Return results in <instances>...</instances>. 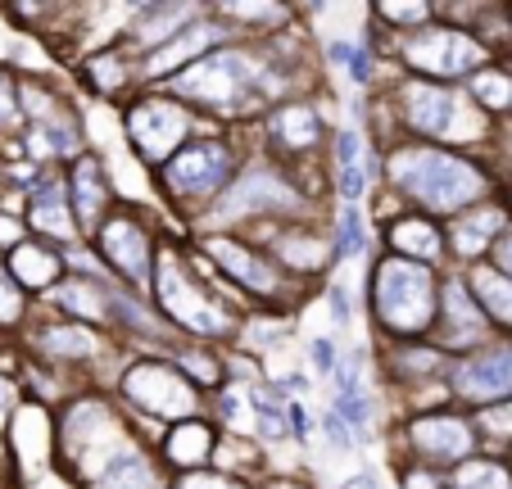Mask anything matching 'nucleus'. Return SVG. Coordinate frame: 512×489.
Listing matches in <instances>:
<instances>
[{
  "mask_svg": "<svg viewBox=\"0 0 512 489\" xmlns=\"http://www.w3.org/2000/svg\"><path fill=\"white\" fill-rule=\"evenodd\" d=\"M209 431L204 426H177V435L168 440V453H173V462H182V467H195V462L209 458Z\"/></svg>",
  "mask_w": 512,
  "mask_h": 489,
  "instance_id": "bb28decb",
  "label": "nucleus"
},
{
  "mask_svg": "<svg viewBox=\"0 0 512 489\" xmlns=\"http://www.w3.org/2000/svg\"><path fill=\"white\" fill-rule=\"evenodd\" d=\"M481 313H476L472 295H467L463 281H449L445 286V340L449 345H472L481 340Z\"/></svg>",
  "mask_w": 512,
  "mask_h": 489,
  "instance_id": "dca6fc26",
  "label": "nucleus"
},
{
  "mask_svg": "<svg viewBox=\"0 0 512 489\" xmlns=\"http://www.w3.org/2000/svg\"><path fill=\"white\" fill-rule=\"evenodd\" d=\"M177 489H241V485H236V480H227V476H204V471H191V476H186Z\"/></svg>",
  "mask_w": 512,
  "mask_h": 489,
  "instance_id": "58836bf2",
  "label": "nucleus"
},
{
  "mask_svg": "<svg viewBox=\"0 0 512 489\" xmlns=\"http://www.w3.org/2000/svg\"><path fill=\"white\" fill-rule=\"evenodd\" d=\"M481 426L490 435H512V403L508 408H485L481 413Z\"/></svg>",
  "mask_w": 512,
  "mask_h": 489,
  "instance_id": "4c0bfd02",
  "label": "nucleus"
},
{
  "mask_svg": "<svg viewBox=\"0 0 512 489\" xmlns=\"http://www.w3.org/2000/svg\"><path fill=\"white\" fill-rule=\"evenodd\" d=\"M59 304L73 308V313H82V317H100V304H96V295H91L87 281H68V286L59 290Z\"/></svg>",
  "mask_w": 512,
  "mask_h": 489,
  "instance_id": "473e14b6",
  "label": "nucleus"
},
{
  "mask_svg": "<svg viewBox=\"0 0 512 489\" xmlns=\"http://www.w3.org/2000/svg\"><path fill=\"white\" fill-rule=\"evenodd\" d=\"M28 222L41 231V236H55V240H68V236H73V218H68L64 182H55V177H46V182H41L37 191H32Z\"/></svg>",
  "mask_w": 512,
  "mask_h": 489,
  "instance_id": "4468645a",
  "label": "nucleus"
},
{
  "mask_svg": "<svg viewBox=\"0 0 512 489\" xmlns=\"http://www.w3.org/2000/svg\"><path fill=\"white\" fill-rule=\"evenodd\" d=\"M472 91H476V100H481L485 109H512V82H508V77L481 73L472 82Z\"/></svg>",
  "mask_w": 512,
  "mask_h": 489,
  "instance_id": "7c9ffc66",
  "label": "nucleus"
},
{
  "mask_svg": "<svg viewBox=\"0 0 512 489\" xmlns=\"http://www.w3.org/2000/svg\"><path fill=\"white\" fill-rule=\"evenodd\" d=\"M186 14H191V10H182V5H150V10L141 14V32H136V41H164V37H173L168 28H177Z\"/></svg>",
  "mask_w": 512,
  "mask_h": 489,
  "instance_id": "c85d7f7f",
  "label": "nucleus"
},
{
  "mask_svg": "<svg viewBox=\"0 0 512 489\" xmlns=\"http://www.w3.org/2000/svg\"><path fill=\"white\" fill-rule=\"evenodd\" d=\"M377 313L386 326L395 331H422L431 326L435 317V281L422 263H408V259H390L381 263L377 272Z\"/></svg>",
  "mask_w": 512,
  "mask_h": 489,
  "instance_id": "f03ea898",
  "label": "nucleus"
},
{
  "mask_svg": "<svg viewBox=\"0 0 512 489\" xmlns=\"http://www.w3.org/2000/svg\"><path fill=\"white\" fill-rule=\"evenodd\" d=\"M404 118L417 127V132L426 136H458L467 132V123L458 114H463V100L449 96V91H435V87H408L404 91Z\"/></svg>",
  "mask_w": 512,
  "mask_h": 489,
  "instance_id": "1a4fd4ad",
  "label": "nucleus"
},
{
  "mask_svg": "<svg viewBox=\"0 0 512 489\" xmlns=\"http://www.w3.org/2000/svg\"><path fill=\"white\" fill-rule=\"evenodd\" d=\"M105 195H109V186H105V177H100V163L78 159V168H73V204H78V218L87 222V227L100 218Z\"/></svg>",
  "mask_w": 512,
  "mask_h": 489,
  "instance_id": "6ab92c4d",
  "label": "nucleus"
},
{
  "mask_svg": "<svg viewBox=\"0 0 512 489\" xmlns=\"http://www.w3.org/2000/svg\"><path fill=\"white\" fill-rule=\"evenodd\" d=\"M14 118H19V96H14V82H10V73L0 68V127H10Z\"/></svg>",
  "mask_w": 512,
  "mask_h": 489,
  "instance_id": "c9c22d12",
  "label": "nucleus"
},
{
  "mask_svg": "<svg viewBox=\"0 0 512 489\" xmlns=\"http://www.w3.org/2000/svg\"><path fill=\"white\" fill-rule=\"evenodd\" d=\"M286 204H295V191L290 186H281L272 173H245L241 182L232 186V191L223 195V204H218V218H241L245 209H254V213H268V209H286Z\"/></svg>",
  "mask_w": 512,
  "mask_h": 489,
  "instance_id": "9d476101",
  "label": "nucleus"
},
{
  "mask_svg": "<svg viewBox=\"0 0 512 489\" xmlns=\"http://www.w3.org/2000/svg\"><path fill=\"white\" fill-rule=\"evenodd\" d=\"M494 259H499V268L512 277V227L499 236V245H494Z\"/></svg>",
  "mask_w": 512,
  "mask_h": 489,
  "instance_id": "a19ab883",
  "label": "nucleus"
},
{
  "mask_svg": "<svg viewBox=\"0 0 512 489\" xmlns=\"http://www.w3.org/2000/svg\"><path fill=\"white\" fill-rule=\"evenodd\" d=\"M159 299H164V308L177 317V322L191 326V331H200V336H218V331H227V313L218 304H209L186 277H177V259L159 263Z\"/></svg>",
  "mask_w": 512,
  "mask_h": 489,
  "instance_id": "39448f33",
  "label": "nucleus"
},
{
  "mask_svg": "<svg viewBox=\"0 0 512 489\" xmlns=\"http://www.w3.org/2000/svg\"><path fill=\"white\" fill-rule=\"evenodd\" d=\"M499 227H503V213L499 209H481V213H472V218H458V227H454V245H458V254H481L485 250V240L490 236H499Z\"/></svg>",
  "mask_w": 512,
  "mask_h": 489,
  "instance_id": "b1692460",
  "label": "nucleus"
},
{
  "mask_svg": "<svg viewBox=\"0 0 512 489\" xmlns=\"http://www.w3.org/2000/svg\"><path fill=\"white\" fill-rule=\"evenodd\" d=\"M10 399H14V390H10V381H5V376H0V417L10 413Z\"/></svg>",
  "mask_w": 512,
  "mask_h": 489,
  "instance_id": "c03bdc74",
  "label": "nucleus"
},
{
  "mask_svg": "<svg viewBox=\"0 0 512 489\" xmlns=\"http://www.w3.org/2000/svg\"><path fill=\"white\" fill-rule=\"evenodd\" d=\"M390 245L413 254V259H435V254H440V231L422 218H404L390 227Z\"/></svg>",
  "mask_w": 512,
  "mask_h": 489,
  "instance_id": "5701e85b",
  "label": "nucleus"
},
{
  "mask_svg": "<svg viewBox=\"0 0 512 489\" xmlns=\"http://www.w3.org/2000/svg\"><path fill=\"white\" fill-rule=\"evenodd\" d=\"M213 37H218L213 28H191L186 37H173L164 50H159V55H150L145 73H150V77H164L168 68H177V64H186V59H195L200 50H209V41H213Z\"/></svg>",
  "mask_w": 512,
  "mask_h": 489,
  "instance_id": "4be33fe9",
  "label": "nucleus"
},
{
  "mask_svg": "<svg viewBox=\"0 0 512 489\" xmlns=\"http://www.w3.org/2000/svg\"><path fill=\"white\" fill-rule=\"evenodd\" d=\"M390 177L413 200H422L426 209H440V213L463 209L485 186L472 163L454 159V154H440V150H399L390 159Z\"/></svg>",
  "mask_w": 512,
  "mask_h": 489,
  "instance_id": "f257e3e1",
  "label": "nucleus"
},
{
  "mask_svg": "<svg viewBox=\"0 0 512 489\" xmlns=\"http://www.w3.org/2000/svg\"><path fill=\"white\" fill-rule=\"evenodd\" d=\"M277 136L290 145V150H309L313 141L322 136V127H318V114H313L309 105H290V109H281L277 114Z\"/></svg>",
  "mask_w": 512,
  "mask_h": 489,
  "instance_id": "393cba45",
  "label": "nucleus"
},
{
  "mask_svg": "<svg viewBox=\"0 0 512 489\" xmlns=\"http://www.w3.org/2000/svg\"><path fill=\"white\" fill-rule=\"evenodd\" d=\"M96 489H159V480H155V471H150V462H145L141 453L127 449L100 471Z\"/></svg>",
  "mask_w": 512,
  "mask_h": 489,
  "instance_id": "aec40b11",
  "label": "nucleus"
},
{
  "mask_svg": "<svg viewBox=\"0 0 512 489\" xmlns=\"http://www.w3.org/2000/svg\"><path fill=\"white\" fill-rule=\"evenodd\" d=\"M223 182H227V150L213 141L186 145V150L173 154V163H168V186H173L177 195H204Z\"/></svg>",
  "mask_w": 512,
  "mask_h": 489,
  "instance_id": "6e6552de",
  "label": "nucleus"
},
{
  "mask_svg": "<svg viewBox=\"0 0 512 489\" xmlns=\"http://www.w3.org/2000/svg\"><path fill=\"white\" fill-rule=\"evenodd\" d=\"M313 367H318V372H336V345H331V340H313Z\"/></svg>",
  "mask_w": 512,
  "mask_h": 489,
  "instance_id": "ea45409f",
  "label": "nucleus"
},
{
  "mask_svg": "<svg viewBox=\"0 0 512 489\" xmlns=\"http://www.w3.org/2000/svg\"><path fill=\"white\" fill-rule=\"evenodd\" d=\"M458 489H512V476L499 462H467L458 471Z\"/></svg>",
  "mask_w": 512,
  "mask_h": 489,
  "instance_id": "c756f323",
  "label": "nucleus"
},
{
  "mask_svg": "<svg viewBox=\"0 0 512 489\" xmlns=\"http://www.w3.org/2000/svg\"><path fill=\"white\" fill-rule=\"evenodd\" d=\"M186 127H191V118L177 105H164V100H145V105H136L132 118H127V132H132L136 150H141L145 159H164L186 136Z\"/></svg>",
  "mask_w": 512,
  "mask_h": 489,
  "instance_id": "423d86ee",
  "label": "nucleus"
},
{
  "mask_svg": "<svg viewBox=\"0 0 512 489\" xmlns=\"http://www.w3.org/2000/svg\"><path fill=\"white\" fill-rule=\"evenodd\" d=\"M23 317V290L19 281H14L10 263H0V326H10Z\"/></svg>",
  "mask_w": 512,
  "mask_h": 489,
  "instance_id": "2f4dec72",
  "label": "nucleus"
},
{
  "mask_svg": "<svg viewBox=\"0 0 512 489\" xmlns=\"http://www.w3.org/2000/svg\"><path fill=\"white\" fill-rule=\"evenodd\" d=\"M472 286H476V295L490 304V313L512 326V281L499 277V272H476Z\"/></svg>",
  "mask_w": 512,
  "mask_h": 489,
  "instance_id": "a878e982",
  "label": "nucleus"
},
{
  "mask_svg": "<svg viewBox=\"0 0 512 489\" xmlns=\"http://www.w3.org/2000/svg\"><path fill=\"white\" fill-rule=\"evenodd\" d=\"M363 227H358V213H345V236H340V259H354L363 250Z\"/></svg>",
  "mask_w": 512,
  "mask_h": 489,
  "instance_id": "e433bc0d",
  "label": "nucleus"
},
{
  "mask_svg": "<svg viewBox=\"0 0 512 489\" xmlns=\"http://www.w3.org/2000/svg\"><path fill=\"white\" fill-rule=\"evenodd\" d=\"M254 73L259 68L241 55V50H223V55H209L191 68V73L177 77V91L191 100H204V105H223V109H241V100L250 96Z\"/></svg>",
  "mask_w": 512,
  "mask_h": 489,
  "instance_id": "7ed1b4c3",
  "label": "nucleus"
},
{
  "mask_svg": "<svg viewBox=\"0 0 512 489\" xmlns=\"http://www.w3.org/2000/svg\"><path fill=\"white\" fill-rule=\"evenodd\" d=\"M404 59L431 77H458L472 64H481V46L454 28H426L404 41Z\"/></svg>",
  "mask_w": 512,
  "mask_h": 489,
  "instance_id": "20e7f679",
  "label": "nucleus"
},
{
  "mask_svg": "<svg viewBox=\"0 0 512 489\" xmlns=\"http://www.w3.org/2000/svg\"><path fill=\"white\" fill-rule=\"evenodd\" d=\"M245 403H250V413H254V422H259V435H263V440H281V435H286L290 417L281 413V408H277V403H272L263 390H250V394H245Z\"/></svg>",
  "mask_w": 512,
  "mask_h": 489,
  "instance_id": "cd10ccee",
  "label": "nucleus"
},
{
  "mask_svg": "<svg viewBox=\"0 0 512 489\" xmlns=\"http://www.w3.org/2000/svg\"><path fill=\"white\" fill-rule=\"evenodd\" d=\"M0 240H10V245H19V227H14L10 218H0Z\"/></svg>",
  "mask_w": 512,
  "mask_h": 489,
  "instance_id": "37998d69",
  "label": "nucleus"
},
{
  "mask_svg": "<svg viewBox=\"0 0 512 489\" xmlns=\"http://www.w3.org/2000/svg\"><path fill=\"white\" fill-rule=\"evenodd\" d=\"M413 444L426 458H463L472 449V426L454 422V417H426L413 426Z\"/></svg>",
  "mask_w": 512,
  "mask_h": 489,
  "instance_id": "ddd939ff",
  "label": "nucleus"
},
{
  "mask_svg": "<svg viewBox=\"0 0 512 489\" xmlns=\"http://www.w3.org/2000/svg\"><path fill=\"white\" fill-rule=\"evenodd\" d=\"M386 19H404V23L426 19V5H386Z\"/></svg>",
  "mask_w": 512,
  "mask_h": 489,
  "instance_id": "79ce46f5",
  "label": "nucleus"
},
{
  "mask_svg": "<svg viewBox=\"0 0 512 489\" xmlns=\"http://www.w3.org/2000/svg\"><path fill=\"white\" fill-rule=\"evenodd\" d=\"M209 254L223 263L227 272H236L250 290H259V295H272V290H277V277H272L268 263H263L259 254H250L245 245H236V240H209Z\"/></svg>",
  "mask_w": 512,
  "mask_h": 489,
  "instance_id": "2eb2a0df",
  "label": "nucleus"
},
{
  "mask_svg": "<svg viewBox=\"0 0 512 489\" xmlns=\"http://www.w3.org/2000/svg\"><path fill=\"white\" fill-rule=\"evenodd\" d=\"M331 59H345V64H349V77H354V82H368V77H372V64H368V55H363V50L331 46Z\"/></svg>",
  "mask_w": 512,
  "mask_h": 489,
  "instance_id": "f704fd0d",
  "label": "nucleus"
},
{
  "mask_svg": "<svg viewBox=\"0 0 512 489\" xmlns=\"http://www.w3.org/2000/svg\"><path fill=\"white\" fill-rule=\"evenodd\" d=\"M277 489H295V485H277Z\"/></svg>",
  "mask_w": 512,
  "mask_h": 489,
  "instance_id": "de8ad7c7",
  "label": "nucleus"
},
{
  "mask_svg": "<svg viewBox=\"0 0 512 489\" xmlns=\"http://www.w3.org/2000/svg\"><path fill=\"white\" fill-rule=\"evenodd\" d=\"M340 489H377V480H372V476H354V480H345Z\"/></svg>",
  "mask_w": 512,
  "mask_h": 489,
  "instance_id": "a18cd8bd",
  "label": "nucleus"
},
{
  "mask_svg": "<svg viewBox=\"0 0 512 489\" xmlns=\"http://www.w3.org/2000/svg\"><path fill=\"white\" fill-rule=\"evenodd\" d=\"M37 349L46 358H91V354H96V336H91V331H82V326H73V322H64V326L41 331Z\"/></svg>",
  "mask_w": 512,
  "mask_h": 489,
  "instance_id": "412c9836",
  "label": "nucleus"
},
{
  "mask_svg": "<svg viewBox=\"0 0 512 489\" xmlns=\"http://www.w3.org/2000/svg\"><path fill=\"white\" fill-rule=\"evenodd\" d=\"M127 394H132L141 408H150V413H164V417L191 413V408H195L191 385H186L177 372H168V367H155V363H141V367H132V372H127Z\"/></svg>",
  "mask_w": 512,
  "mask_h": 489,
  "instance_id": "0eeeda50",
  "label": "nucleus"
},
{
  "mask_svg": "<svg viewBox=\"0 0 512 489\" xmlns=\"http://www.w3.org/2000/svg\"><path fill=\"white\" fill-rule=\"evenodd\" d=\"M10 272H14L19 286L46 290V286H55V277H59V254L41 250V245H14L10 250Z\"/></svg>",
  "mask_w": 512,
  "mask_h": 489,
  "instance_id": "a211bd4d",
  "label": "nucleus"
},
{
  "mask_svg": "<svg viewBox=\"0 0 512 489\" xmlns=\"http://www.w3.org/2000/svg\"><path fill=\"white\" fill-rule=\"evenodd\" d=\"M435 480L431 476H422V471H413V476H408V489H431Z\"/></svg>",
  "mask_w": 512,
  "mask_h": 489,
  "instance_id": "49530a36",
  "label": "nucleus"
},
{
  "mask_svg": "<svg viewBox=\"0 0 512 489\" xmlns=\"http://www.w3.org/2000/svg\"><path fill=\"white\" fill-rule=\"evenodd\" d=\"M286 263H295V268H322L327 263V250H322L318 240H286Z\"/></svg>",
  "mask_w": 512,
  "mask_h": 489,
  "instance_id": "72a5a7b5",
  "label": "nucleus"
},
{
  "mask_svg": "<svg viewBox=\"0 0 512 489\" xmlns=\"http://www.w3.org/2000/svg\"><path fill=\"white\" fill-rule=\"evenodd\" d=\"M458 390L467 399H494V394H512V349L503 354H490V358H476V363H463L458 367Z\"/></svg>",
  "mask_w": 512,
  "mask_h": 489,
  "instance_id": "f8f14e48",
  "label": "nucleus"
},
{
  "mask_svg": "<svg viewBox=\"0 0 512 489\" xmlns=\"http://www.w3.org/2000/svg\"><path fill=\"white\" fill-rule=\"evenodd\" d=\"M100 245H105V259L114 268H123L136 286H145V277H150V240H145V231L136 222L114 218L100 231Z\"/></svg>",
  "mask_w": 512,
  "mask_h": 489,
  "instance_id": "9b49d317",
  "label": "nucleus"
},
{
  "mask_svg": "<svg viewBox=\"0 0 512 489\" xmlns=\"http://www.w3.org/2000/svg\"><path fill=\"white\" fill-rule=\"evenodd\" d=\"M336 154H340V195H345V200H358V195L368 191V182H372L368 145L358 141V132H340Z\"/></svg>",
  "mask_w": 512,
  "mask_h": 489,
  "instance_id": "f3484780",
  "label": "nucleus"
}]
</instances>
